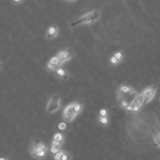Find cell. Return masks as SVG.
Returning <instances> with one entry per match:
<instances>
[{
  "instance_id": "obj_4",
  "label": "cell",
  "mask_w": 160,
  "mask_h": 160,
  "mask_svg": "<svg viewBox=\"0 0 160 160\" xmlns=\"http://www.w3.org/2000/svg\"><path fill=\"white\" fill-rule=\"evenodd\" d=\"M100 17V12L97 11H92L86 14H84L79 18L77 19L76 20L71 22L69 24V26L71 28H74L78 26L79 25L82 24H88V23H92L96 21Z\"/></svg>"
},
{
  "instance_id": "obj_6",
  "label": "cell",
  "mask_w": 160,
  "mask_h": 160,
  "mask_svg": "<svg viewBox=\"0 0 160 160\" xmlns=\"http://www.w3.org/2000/svg\"><path fill=\"white\" fill-rule=\"evenodd\" d=\"M74 55H75V52L72 49V48H66L60 51L57 54L56 56L60 59L61 62L63 64L64 62L72 59L74 56Z\"/></svg>"
},
{
  "instance_id": "obj_13",
  "label": "cell",
  "mask_w": 160,
  "mask_h": 160,
  "mask_svg": "<svg viewBox=\"0 0 160 160\" xmlns=\"http://www.w3.org/2000/svg\"><path fill=\"white\" fill-rule=\"evenodd\" d=\"M52 140L55 141H58V142H61V143L64 144V140H65V138H64V134L62 133L58 132H56V133H55L54 134Z\"/></svg>"
},
{
  "instance_id": "obj_8",
  "label": "cell",
  "mask_w": 160,
  "mask_h": 160,
  "mask_svg": "<svg viewBox=\"0 0 160 160\" xmlns=\"http://www.w3.org/2000/svg\"><path fill=\"white\" fill-rule=\"evenodd\" d=\"M156 92V85H152L146 88L141 93L144 98V104L150 102L154 98Z\"/></svg>"
},
{
  "instance_id": "obj_20",
  "label": "cell",
  "mask_w": 160,
  "mask_h": 160,
  "mask_svg": "<svg viewBox=\"0 0 160 160\" xmlns=\"http://www.w3.org/2000/svg\"><path fill=\"white\" fill-rule=\"evenodd\" d=\"M99 115H100V116H107V115H108V112H107L106 109H101L100 110V111H99Z\"/></svg>"
},
{
  "instance_id": "obj_2",
  "label": "cell",
  "mask_w": 160,
  "mask_h": 160,
  "mask_svg": "<svg viewBox=\"0 0 160 160\" xmlns=\"http://www.w3.org/2000/svg\"><path fill=\"white\" fill-rule=\"evenodd\" d=\"M83 108V102L78 101L67 105L62 111V119L64 122H71L81 112Z\"/></svg>"
},
{
  "instance_id": "obj_10",
  "label": "cell",
  "mask_w": 160,
  "mask_h": 160,
  "mask_svg": "<svg viewBox=\"0 0 160 160\" xmlns=\"http://www.w3.org/2000/svg\"><path fill=\"white\" fill-rule=\"evenodd\" d=\"M58 34V28L56 25L52 24L50 26L46 32V38L47 39H51L56 38Z\"/></svg>"
},
{
  "instance_id": "obj_12",
  "label": "cell",
  "mask_w": 160,
  "mask_h": 160,
  "mask_svg": "<svg viewBox=\"0 0 160 160\" xmlns=\"http://www.w3.org/2000/svg\"><path fill=\"white\" fill-rule=\"evenodd\" d=\"M98 121L101 126L106 127L109 124V118L108 115L107 116H98Z\"/></svg>"
},
{
  "instance_id": "obj_7",
  "label": "cell",
  "mask_w": 160,
  "mask_h": 160,
  "mask_svg": "<svg viewBox=\"0 0 160 160\" xmlns=\"http://www.w3.org/2000/svg\"><path fill=\"white\" fill-rule=\"evenodd\" d=\"M62 63L57 56H52L46 65V68L48 71L56 72L58 69L61 68Z\"/></svg>"
},
{
  "instance_id": "obj_19",
  "label": "cell",
  "mask_w": 160,
  "mask_h": 160,
  "mask_svg": "<svg viewBox=\"0 0 160 160\" xmlns=\"http://www.w3.org/2000/svg\"><path fill=\"white\" fill-rule=\"evenodd\" d=\"M58 127L59 130H61V131L65 130L66 129V124L65 122H61L58 124Z\"/></svg>"
},
{
  "instance_id": "obj_11",
  "label": "cell",
  "mask_w": 160,
  "mask_h": 160,
  "mask_svg": "<svg viewBox=\"0 0 160 160\" xmlns=\"http://www.w3.org/2000/svg\"><path fill=\"white\" fill-rule=\"evenodd\" d=\"M55 74H56V76L61 79H62L64 80H66L68 79V74L66 72V71L62 69V68H59L58 69L56 72H55Z\"/></svg>"
},
{
  "instance_id": "obj_21",
  "label": "cell",
  "mask_w": 160,
  "mask_h": 160,
  "mask_svg": "<svg viewBox=\"0 0 160 160\" xmlns=\"http://www.w3.org/2000/svg\"><path fill=\"white\" fill-rule=\"evenodd\" d=\"M12 2H14V3H15V4H16V3H21V2H22V1H12Z\"/></svg>"
},
{
  "instance_id": "obj_14",
  "label": "cell",
  "mask_w": 160,
  "mask_h": 160,
  "mask_svg": "<svg viewBox=\"0 0 160 160\" xmlns=\"http://www.w3.org/2000/svg\"><path fill=\"white\" fill-rule=\"evenodd\" d=\"M153 138L155 144L160 148V132L157 130L153 131Z\"/></svg>"
},
{
  "instance_id": "obj_18",
  "label": "cell",
  "mask_w": 160,
  "mask_h": 160,
  "mask_svg": "<svg viewBox=\"0 0 160 160\" xmlns=\"http://www.w3.org/2000/svg\"><path fill=\"white\" fill-rule=\"evenodd\" d=\"M114 56H115V58L119 61V62L122 60V59H123V54H122V53L121 52H116V53H114V54H113Z\"/></svg>"
},
{
  "instance_id": "obj_22",
  "label": "cell",
  "mask_w": 160,
  "mask_h": 160,
  "mask_svg": "<svg viewBox=\"0 0 160 160\" xmlns=\"http://www.w3.org/2000/svg\"><path fill=\"white\" fill-rule=\"evenodd\" d=\"M0 160H9V159L8 158H4V157H2V158H1Z\"/></svg>"
},
{
  "instance_id": "obj_3",
  "label": "cell",
  "mask_w": 160,
  "mask_h": 160,
  "mask_svg": "<svg viewBox=\"0 0 160 160\" xmlns=\"http://www.w3.org/2000/svg\"><path fill=\"white\" fill-rule=\"evenodd\" d=\"M48 151L49 149L48 146L41 141H33L29 148V152L31 156L37 160L45 159Z\"/></svg>"
},
{
  "instance_id": "obj_17",
  "label": "cell",
  "mask_w": 160,
  "mask_h": 160,
  "mask_svg": "<svg viewBox=\"0 0 160 160\" xmlns=\"http://www.w3.org/2000/svg\"><path fill=\"white\" fill-rule=\"evenodd\" d=\"M119 63H120L119 61L115 58V56L114 55H112L110 58V64L111 65L116 66V65H118Z\"/></svg>"
},
{
  "instance_id": "obj_9",
  "label": "cell",
  "mask_w": 160,
  "mask_h": 160,
  "mask_svg": "<svg viewBox=\"0 0 160 160\" xmlns=\"http://www.w3.org/2000/svg\"><path fill=\"white\" fill-rule=\"evenodd\" d=\"M144 104V98L142 94H138L135 99L133 101L131 106L127 109L128 111L131 112H136L139 111L140 108Z\"/></svg>"
},
{
  "instance_id": "obj_5",
  "label": "cell",
  "mask_w": 160,
  "mask_h": 160,
  "mask_svg": "<svg viewBox=\"0 0 160 160\" xmlns=\"http://www.w3.org/2000/svg\"><path fill=\"white\" fill-rule=\"evenodd\" d=\"M60 107L61 96L58 94H54L51 96L48 102L46 111L48 114H52L58 111Z\"/></svg>"
},
{
  "instance_id": "obj_16",
  "label": "cell",
  "mask_w": 160,
  "mask_h": 160,
  "mask_svg": "<svg viewBox=\"0 0 160 160\" xmlns=\"http://www.w3.org/2000/svg\"><path fill=\"white\" fill-rule=\"evenodd\" d=\"M72 155L71 152L65 151L64 154L62 156L61 160H72Z\"/></svg>"
},
{
  "instance_id": "obj_15",
  "label": "cell",
  "mask_w": 160,
  "mask_h": 160,
  "mask_svg": "<svg viewBox=\"0 0 160 160\" xmlns=\"http://www.w3.org/2000/svg\"><path fill=\"white\" fill-rule=\"evenodd\" d=\"M65 152V150L61 149L59 152H58L56 154L52 155V158L54 160H61L62 154Z\"/></svg>"
},
{
  "instance_id": "obj_1",
  "label": "cell",
  "mask_w": 160,
  "mask_h": 160,
  "mask_svg": "<svg viewBox=\"0 0 160 160\" xmlns=\"http://www.w3.org/2000/svg\"><path fill=\"white\" fill-rule=\"evenodd\" d=\"M137 92L131 86L126 84L121 85L117 91L118 101L119 106L127 110L138 96Z\"/></svg>"
}]
</instances>
